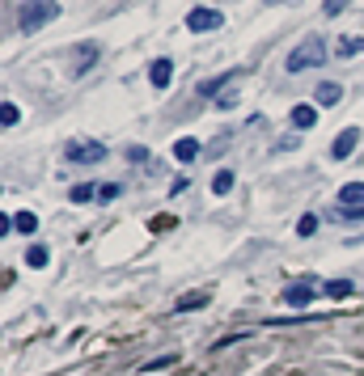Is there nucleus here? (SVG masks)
<instances>
[{"label":"nucleus","mask_w":364,"mask_h":376,"mask_svg":"<svg viewBox=\"0 0 364 376\" xmlns=\"http://www.w3.org/2000/svg\"><path fill=\"white\" fill-rule=\"evenodd\" d=\"M60 17V0H17V26L22 34H34Z\"/></svg>","instance_id":"1"},{"label":"nucleus","mask_w":364,"mask_h":376,"mask_svg":"<svg viewBox=\"0 0 364 376\" xmlns=\"http://www.w3.org/2000/svg\"><path fill=\"white\" fill-rule=\"evenodd\" d=\"M326 60V42H322V34H309V38H301L292 51H288V72H305V68H314V64H322Z\"/></svg>","instance_id":"2"},{"label":"nucleus","mask_w":364,"mask_h":376,"mask_svg":"<svg viewBox=\"0 0 364 376\" xmlns=\"http://www.w3.org/2000/svg\"><path fill=\"white\" fill-rule=\"evenodd\" d=\"M64 161H68V165H97V161H106V144H97V140H72L64 148Z\"/></svg>","instance_id":"3"},{"label":"nucleus","mask_w":364,"mask_h":376,"mask_svg":"<svg viewBox=\"0 0 364 376\" xmlns=\"http://www.w3.org/2000/svg\"><path fill=\"white\" fill-rule=\"evenodd\" d=\"M221 26H225V13H216V9H191L187 13V30H195V34L221 30Z\"/></svg>","instance_id":"4"},{"label":"nucleus","mask_w":364,"mask_h":376,"mask_svg":"<svg viewBox=\"0 0 364 376\" xmlns=\"http://www.w3.org/2000/svg\"><path fill=\"white\" fill-rule=\"evenodd\" d=\"M356 144H360V131H356V127H343V131L335 136V144H331V156H335V161H343V156H351V148H356Z\"/></svg>","instance_id":"5"},{"label":"nucleus","mask_w":364,"mask_h":376,"mask_svg":"<svg viewBox=\"0 0 364 376\" xmlns=\"http://www.w3.org/2000/svg\"><path fill=\"white\" fill-rule=\"evenodd\" d=\"M309 300H314V288H309V284H292V288H284V304H288V309H305Z\"/></svg>","instance_id":"6"},{"label":"nucleus","mask_w":364,"mask_h":376,"mask_svg":"<svg viewBox=\"0 0 364 376\" xmlns=\"http://www.w3.org/2000/svg\"><path fill=\"white\" fill-rule=\"evenodd\" d=\"M148 81H152V89H166V85L174 81V64H170V60H152Z\"/></svg>","instance_id":"7"},{"label":"nucleus","mask_w":364,"mask_h":376,"mask_svg":"<svg viewBox=\"0 0 364 376\" xmlns=\"http://www.w3.org/2000/svg\"><path fill=\"white\" fill-rule=\"evenodd\" d=\"M314 101H318V106H339V101H343V85H335V81H322V85L314 89Z\"/></svg>","instance_id":"8"},{"label":"nucleus","mask_w":364,"mask_h":376,"mask_svg":"<svg viewBox=\"0 0 364 376\" xmlns=\"http://www.w3.org/2000/svg\"><path fill=\"white\" fill-rule=\"evenodd\" d=\"M335 56H339V60H351V56H364V38H356V34H343V38L335 42Z\"/></svg>","instance_id":"9"},{"label":"nucleus","mask_w":364,"mask_h":376,"mask_svg":"<svg viewBox=\"0 0 364 376\" xmlns=\"http://www.w3.org/2000/svg\"><path fill=\"white\" fill-rule=\"evenodd\" d=\"M339 203H343V207H364V182H347V186L339 190Z\"/></svg>","instance_id":"10"},{"label":"nucleus","mask_w":364,"mask_h":376,"mask_svg":"<svg viewBox=\"0 0 364 376\" xmlns=\"http://www.w3.org/2000/svg\"><path fill=\"white\" fill-rule=\"evenodd\" d=\"M318 123V111H314V106H292V127H314Z\"/></svg>","instance_id":"11"},{"label":"nucleus","mask_w":364,"mask_h":376,"mask_svg":"<svg viewBox=\"0 0 364 376\" xmlns=\"http://www.w3.org/2000/svg\"><path fill=\"white\" fill-rule=\"evenodd\" d=\"M174 156H178V161H195V156H199V140H191V136H182V140L174 144Z\"/></svg>","instance_id":"12"},{"label":"nucleus","mask_w":364,"mask_h":376,"mask_svg":"<svg viewBox=\"0 0 364 376\" xmlns=\"http://www.w3.org/2000/svg\"><path fill=\"white\" fill-rule=\"evenodd\" d=\"M13 229L30 237V233H38V216H34V211H17V216H13Z\"/></svg>","instance_id":"13"},{"label":"nucleus","mask_w":364,"mask_h":376,"mask_svg":"<svg viewBox=\"0 0 364 376\" xmlns=\"http://www.w3.org/2000/svg\"><path fill=\"white\" fill-rule=\"evenodd\" d=\"M322 296L343 300V296H351V284H347V279H331V284H322Z\"/></svg>","instance_id":"14"},{"label":"nucleus","mask_w":364,"mask_h":376,"mask_svg":"<svg viewBox=\"0 0 364 376\" xmlns=\"http://www.w3.org/2000/svg\"><path fill=\"white\" fill-rule=\"evenodd\" d=\"M77 56H81V64H77V72H85V68H93V64H97V42H85V47L77 51Z\"/></svg>","instance_id":"15"},{"label":"nucleus","mask_w":364,"mask_h":376,"mask_svg":"<svg viewBox=\"0 0 364 376\" xmlns=\"http://www.w3.org/2000/svg\"><path fill=\"white\" fill-rule=\"evenodd\" d=\"M0 123H5V127H17V123H22V111H17L13 101H5V106H0Z\"/></svg>","instance_id":"16"},{"label":"nucleus","mask_w":364,"mask_h":376,"mask_svg":"<svg viewBox=\"0 0 364 376\" xmlns=\"http://www.w3.org/2000/svg\"><path fill=\"white\" fill-rule=\"evenodd\" d=\"M229 190H233V174H229V170H221V174L212 178V195H229Z\"/></svg>","instance_id":"17"},{"label":"nucleus","mask_w":364,"mask_h":376,"mask_svg":"<svg viewBox=\"0 0 364 376\" xmlns=\"http://www.w3.org/2000/svg\"><path fill=\"white\" fill-rule=\"evenodd\" d=\"M68 199H72V203H89V199H97V186H89V182H85V186H72Z\"/></svg>","instance_id":"18"},{"label":"nucleus","mask_w":364,"mask_h":376,"mask_svg":"<svg viewBox=\"0 0 364 376\" xmlns=\"http://www.w3.org/2000/svg\"><path fill=\"white\" fill-rule=\"evenodd\" d=\"M203 304H207V296H203V292H191V296H182L174 309H178V313H187V309H203Z\"/></svg>","instance_id":"19"},{"label":"nucleus","mask_w":364,"mask_h":376,"mask_svg":"<svg viewBox=\"0 0 364 376\" xmlns=\"http://www.w3.org/2000/svg\"><path fill=\"white\" fill-rule=\"evenodd\" d=\"M123 195V186L119 182H106V186H97V203H115Z\"/></svg>","instance_id":"20"},{"label":"nucleus","mask_w":364,"mask_h":376,"mask_svg":"<svg viewBox=\"0 0 364 376\" xmlns=\"http://www.w3.org/2000/svg\"><path fill=\"white\" fill-rule=\"evenodd\" d=\"M296 233H301V237H314V233H318V216H301Z\"/></svg>","instance_id":"21"},{"label":"nucleus","mask_w":364,"mask_h":376,"mask_svg":"<svg viewBox=\"0 0 364 376\" xmlns=\"http://www.w3.org/2000/svg\"><path fill=\"white\" fill-rule=\"evenodd\" d=\"M170 363H174V355H157V359L140 363V372H157V368H170Z\"/></svg>","instance_id":"22"},{"label":"nucleus","mask_w":364,"mask_h":376,"mask_svg":"<svg viewBox=\"0 0 364 376\" xmlns=\"http://www.w3.org/2000/svg\"><path fill=\"white\" fill-rule=\"evenodd\" d=\"M26 262H30V266H47V250H42V245H30Z\"/></svg>","instance_id":"23"},{"label":"nucleus","mask_w":364,"mask_h":376,"mask_svg":"<svg viewBox=\"0 0 364 376\" xmlns=\"http://www.w3.org/2000/svg\"><path fill=\"white\" fill-rule=\"evenodd\" d=\"M343 9H347V0H326V5H322L326 17H335V13H343Z\"/></svg>","instance_id":"24"},{"label":"nucleus","mask_w":364,"mask_h":376,"mask_svg":"<svg viewBox=\"0 0 364 376\" xmlns=\"http://www.w3.org/2000/svg\"><path fill=\"white\" fill-rule=\"evenodd\" d=\"M127 156H132V161H136V165H144V161H148V152H144V148H140V144H136V148H127Z\"/></svg>","instance_id":"25"},{"label":"nucleus","mask_w":364,"mask_h":376,"mask_svg":"<svg viewBox=\"0 0 364 376\" xmlns=\"http://www.w3.org/2000/svg\"><path fill=\"white\" fill-rule=\"evenodd\" d=\"M276 5H280V0H276Z\"/></svg>","instance_id":"26"}]
</instances>
